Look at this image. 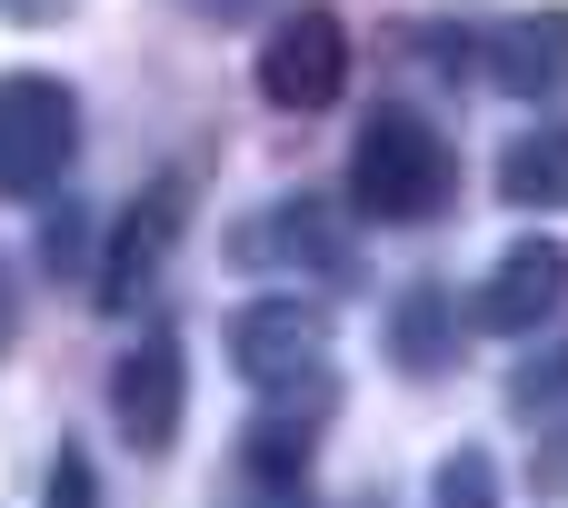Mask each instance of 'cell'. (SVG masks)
<instances>
[{
  "label": "cell",
  "instance_id": "13",
  "mask_svg": "<svg viewBox=\"0 0 568 508\" xmlns=\"http://www.w3.org/2000/svg\"><path fill=\"white\" fill-rule=\"evenodd\" d=\"M240 489H250V508H310V469H260V459H240Z\"/></svg>",
  "mask_w": 568,
  "mask_h": 508
},
{
  "label": "cell",
  "instance_id": "11",
  "mask_svg": "<svg viewBox=\"0 0 568 508\" xmlns=\"http://www.w3.org/2000/svg\"><path fill=\"white\" fill-rule=\"evenodd\" d=\"M389 339H399V369L409 379H439L449 369V289H409L399 319H389Z\"/></svg>",
  "mask_w": 568,
  "mask_h": 508
},
{
  "label": "cell",
  "instance_id": "1",
  "mask_svg": "<svg viewBox=\"0 0 568 508\" xmlns=\"http://www.w3.org/2000/svg\"><path fill=\"white\" fill-rule=\"evenodd\" d=\"M449 140H439V120H419V110H369V130H359V150H349V200H359V220H379V230H419V220H439L449 210Z\"/></svg>",
  "mask_w": 568,
  "mask_h": 508
},
{
  "label": "cell",
  "instance_id": "8",
  "mask_svg": "<svg viewBox=\"0 0 568 508\" xmlns=\"http://www.w3.org/2000/svg\"><path fill=\"white\" fill-rule=\"evenodd\" d=\"M489 80L509 100H559L568 90V10H519L489 40Z\"/></svg>",
  "mask_w": 568,
  "mask_h": 508
},
{
  "label": "cell",
  "instance_id": "3",
  "mask_svg": "<svg viewBox=\"0 0 568 508\" xmlns=\"http://www.w3.org/2000/svg\"><path fill=\"white\" fill-rule=\"evenodd\" d=\"M180 409H190V359H180L170 329H150V339L110 369V419H120V439H130L140 459H170V449H180Z\"/></svg>",
  "mask_w": 568,
  "mask_h": 508
},
{
  "label": "cell",
  "instance_id": "12",
  "mask_svg": "<svg viewBox=\"0 0 568 508\" xmlns=\"http://www.w3.org/2000/svg\"><path fill=\"white\" fill-rule=\"evenodd\" d=\"M429 499H439V508H499V469H489V449H459V459H439Z\"/></svg>",
  "mask_w": 568,
  "mask_h": 508
},
{
  "label": "cell",
  "instance_id": "6",
  "mask_svg": "<svg viewBox=\"0 0 568 508\" xmlns=\"http://www.w3.org/2000/svg\"><path fill=\"white\" fill-rule=\"evenodd\" d=\"M190 230V180H150L140 190V210L110 230V250H100V309H140V289L160 280V260H170V240Z\"/></svg>",
  "mask_w": 568,
  "mask_h": 508
},
{
  "label": "cell",
  "instance_id": "5",
  "mask_svg": "<svg viewBox=\"0 0 568 508\" xmlns=\"http://www.w3.org/2000/svg\"><path fill=\"white\" fill-rule=\"evenodd\" d=\"M339 80H349V30H339L329 10H290V20L260 40V90H270L280 110H329Z\"/></svg>",
  "mask_w": 568,
  "mask_h": 508
},
{
  "label": "cell",
  "instance_id": "2",
  "mask_svg": "<svg viewBox=\"0 0 568 508\" xmlns=\"http://www.w3.org/2000/svg\"><path fill=\"white\" fill-rule=\"evenodd\" d=\"M70 150H80V100L60 80H40V70H10L0 80V200L60 190Z\"/></svg>",
  "mask_w": 568,
  "mask_h": 508
},
{
  "label": "cell",
  "instance_id": "9",
  "mask_svg": "<svg viewBox=\"0 0 568 508\" xmlns=\"http://www.w3.org/2000/svg\"><path fill=\"white\" fill-rule=\"evenodd\" d=\"M499 200L519 210H568V120H539L499 150Z\"/></svg>",
  "mask_w": 568,
  "mask_h": 508
},
{
  "label": "cell",
  "instance_id": "4",
  "mask_svg": "<svg viewBox=\"0 0 568 508\" xmlns=\"http://www.w3.org/2000/svg\"><path fill=\"white\" fill-rule=\"evenodd\" d=\"M230 359H240L250 389H310L320 359H329V319L310 299H250L230 319Z\"/></svg>",
  "mask_w": 568,
  "mask_h": 508
},
{
  "label": "cell",
  "instance_id": "7",
  "mask_svg": "<svg viewBox=\"0 0 568 508\" xmlns=\"http://www.w3.org/2000/svg\"><path fill=\"white\" fill-rule=\"evenodd\" d=\"M559 299H568V250L559 240H519V250H499V270L479 280L469 319H479L489 339H529Z\"/></svg>",
  "mask_w": 568,
  "mask_h": 508
},
{
  "label": "cell",
  "instance_id": "14",
  "mask_svg": "<svg viewBox=\"0 0 568 508\" xmlns=\"http://www.w3.org/2000/svg\"><path fill=\"white\" fill-rule=\"evenodd\" d=\"M40 508H90V459H80V449H60V469H50Z\"/></svg>",
  "mask_w": 568,
  "mask_h": 508
},
{
  "label": "cell",
  "instance_id": "10",
  "mask_svg": "<svg viewBox=\"0 0 568 508\" xmlns=\"http://www.w3.org/2000/svg\"><path fill=\"white\" fill-rule=\"evenodd\" d=\"M240 250H250V260H270V250H280V260H310V270H349V220H339V210H320V200H280V220H270V230H250Z\"/></svg>",
  "mask_w": 568,
  "mask_h": 508
}]
</instances>
